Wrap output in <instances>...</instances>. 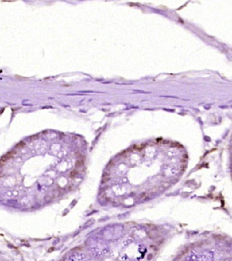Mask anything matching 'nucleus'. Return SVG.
<instances>
[{"mask_svg":"<svg viewBox=\"0 0 232 261\" xmlns=\"http://www.w3.org/2000/svg\"><path fill=\"white\" fill-rule=\"evenodd\" d=\"M185 261H199V259H198V255H197L194 252H191V253H189V254L187 255Z\"/></svg>","mask_w":232,"mask_h":261,"instance_id":"nucleus-5","label":"nucleus"},{"mask_svg":"<svg viewBox=\"0 0 232 261\" xmlns=\"http://www.w3.org/2000/svg\"><path fill=\"white\" fill-rule=\"evenodd\" d=\"M123 261H136V260H134V259H126V260H123Z\"/></svg>","mask_w":232,"mask_h":261,"instance_id":"nucleus-6","label":"nucleus"},{"mask_svg":"<svg viewBox=\"0 0 232 261\" xmlns=\"http://www.w3.org/2000/svg\"><path fill=\"white\" fill-rule=\"evenodd\" d=\"M198 259L199 261H214L213 252L210 250H205L198 256Z\"/></svg>","mask_w":232,"mask_h":261,"instance_id":"nucleus-4","label":"nucleus"},{"mask_svg":"<svg viewBox=\"0 0 232 261\" xmlns=\"http://www.w3.org/2000/svg\"><path fill=\"white\" fill-rule=\"evenodd\" d=\"M65 261H88L87 255L82 252H74L68 256Z\"/></svg>","mask_w":232,"mask_h":261,"instance_id":"nucleus-3","label":"nucleus"},{"mask_svg":"<svg viewBox=\"0 0 232 261\" xmlns=\"http://www.w3.org/2000/svg\"><path fill=\"white\" fill-rule=\"evenodd\" d=\"M88 250L91 255L95 258L106 256L110 252L109 246L104 239H91L88 241Z\"/></svg>","mask_w":232,"mask_h":261,"instance_id":"nucleus-1","label":"nucleus"},{"mask_svg":"<svg viewBox=\"0 0 232 261\" xmlns=\"http://www.w3.org/2000/svg\"><path fill=\"white\" fill-rule=\"evenodd\" d=\"M123 234V227L122 225H111L104 228L102 231V237L104 240L115 241L121 238Z\"/></svg>","mask_w":232,"mask_h":261,"instance_id":"nucleus-2","label":"nucleus"}]
</instances>
